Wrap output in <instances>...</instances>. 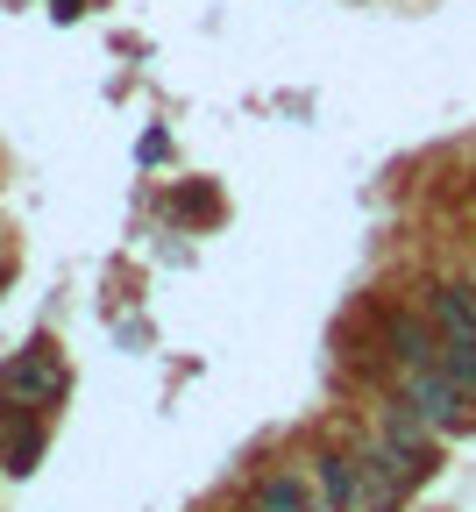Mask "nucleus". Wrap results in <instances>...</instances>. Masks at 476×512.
Listing matches in <instances>:
<instances>
[{"label": "nucleus", "mask_w": 476, "mask_h": 512, "mask_svg": "<svg viewBox=\"0 0 476 512\" xmlns=\"http://www.w3.org/2000/svg\"><path fill=\"white\" fill-rule=\"evenodd\" d=\"M441 363H448V377L462 384V392H476V342H448Z\"/></svg>", "instance_id": "6"}, {"label": "nucleus", "mask_w": 476, "mask_h": 512, "mask_svg": "<svg viewBox=\"0 0 476 512\" xmlns=\"http://www.w3.org/2000/svg\"><path fill=\"white\" fill-rule=\"evenodd\" d=\"M320 484H327V505H334V512H356L363 477L349 470V456H320Z\"/></svg>", "instance_id": "4"}, {"label": "nucleus", "mask_w": 476, "mask_h": 512, "mask_svg": "<svg viewBox=\"0 0 476 512\" xmlns=\"http://www.w3.org/2000/svg\"><path fill=\"white\" fill-rule=\"evenodd\" d=\"M391 349H398V363H405V370L434 363V342H427V328H420V320H391Z\"/></svg>", "instance_id": "5"}, {"label": "nucleus", "mask_w": 476, "mask_h": 512, "mask_svg": "<svg viewBox=\"0 0 476 512\" xmlns=\"http://www.w3.org/2000/svg\"><path fill=\"white\" fill-rule=\"evenodd\" d=\"M0 392H15V399H43V392H57V363H50V349H29L22 363H8Z\"/></svg>", "instance_id": "2"}, {"label": "nucleus", "mask_w": 476, "mask_h": 512, "mask_svg": "<svg viewBox=\"0 0 476 512\" xmlns=\"http://www.w3.org/2000/svg\"><path fill=\"white\" fill-rule=\"evenodd\" d=\"M405 399L420 406L427 427H455V420H462V384H455L448 370H434V363H420L413 377H405Z\"/></svg>", "instance_id": "1"}, {"label": "nucleus", "mask_w": 476, "mask_h": 512, "mask_svg": "<svg viewBox=\"0 0 476 512\" xmlns=\"http://www.w3.org/2000/svg\"><path fill=\"white\" fill-rule=\"evenodd\" d=\"M249 512H306V484H299L292 470L263 477V484H256V498H249Z\"/></svg>", "instance_id": "3"}]
</instances>
